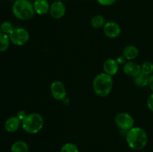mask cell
<instances>
[{"label": "cell", "instance_id": "15", "mask_svg": "<svg viewBox=\"0 0 153 152\" xmlns=\"http://www.w3.org/2000/svg\"><path fill=\"white\" fill-rule=\"evenodd\" d=\"M11 152H29V147L25 142L17 140L12 144L10 148Z\"/></svg>", "mask_w": 153, "mask_h": 152}, {"label": "cell", "instance_id": "2", "mask_svg": "<svg viewBox=\"0 0 153 152\" xmlns=\"http://www.w3.org/2000/svg\"><path fill=\"white\" fill-rule=\"evenodd\" d=\"M113 86V77L105 72L97 75L93 80V89L94 92L97 95L102 98L110 95Z\"/></svg>", "mask_w": 153, "mask_h": 152}, {"label": "cell", "instance_id": "16", "mask_svg": "<svg viewBox=\"0 0 153 152\" xmlns=\"http://www.w3.org/2000/svg\"><path fill=\"white\" fill-rule=\"evenodd\" d=\"M105 23V19L104 16L100 14H97L94 16L91 20V26L94 28H96V29H99V28H101L102 27H104Z\"/></svg>", "mask_w": 153, "mask_h": 152}, {"label": "cell", "instance_id": "26", "mask_svg": "<svg viewBox=\"0 0 153 152\" xmlns=\"http://www.w3.org/2000/svg\"><path fill=\"white\" fill-rule=\"evenodd\" d=\"M148 86L150 88L151 90L153 92V75H151L149 77V83H148Z\"/></svg>", "mask_w": 153, "mask_h": 152}, {"label": "cell", "instance_id": "8", "mask_svg": "<svg viewBox=\"0 0 153 152\" xmlns=\"http://www.w3.org/2000/svg\"><path fill=\"white\" fill-rule=\"evenodd\" d=\"M103 32L108 38H117L121 34L120 25L117 22L113 21L106 22L105 25L103 27Z\"/></svg>", "mask_w": 153, "mask_h": 152}, {"label": "cell", "instance_id": "17", "mask_svg": "<svg viewBox=\"0 0 153 152\" xmlns=\"http://www.w3.org/2000/svg\"><path fill=\"white\" fill-rule=\"evenodd\" d=\"M149 75L140 72L138 75L134 77V84L136 86H139V87H145V86H148V83H149Z\"/></svg>", "mask_w": 153, "mask_h": 152}, {"label": "cell", "instance_id": "12", "mask_svg": "<svg viewBox=\"0 0 153 152\" xmlns=\"http://www.w3.org/2000/svg\"><path fill=\"white\" fill-rule=\"evenodd\" d=\"M119 66L116 60L113 58H108L103 63V70L105 73L113 77L117 73L119 70Z\"/></svg>", "mask_w": 153, "mask_h": 152}, {"label": "cell", "instance_id": "1", "mask_svg": "<svg viewBox=\"0 0 153 152\" xmlns=\"http://www.w3.org/2000/svg\"><path fill=\"white\" fill-rule=\"evenodd\" d=\"M126 140L130 148L134 151H140L147 145L148 136L142 128L133 127L126 131Z\"/></svg>", "mask_w": 153, "mask_h": 152}, {"label": "cell", "instance_id": "24", "mask_svg": "<svg viewBox=\"0 0 153 152\" xmlns=\"http://www.w3.org/2000/svg\"><path fill=\"white\" fill-rule=\"evenodd\" d=\"M26 116H27V113H25V111H24V110H19V111L17 113V114H16V116H17L21 121L23 120Z\"/></svg>", "mask_w": 153, "mask_h": 152}, {"label": "cell", "instance_id": "10", "mask_svg": "<svg viewBox=\"0 0 153 152\" xmlns=\"http://www.w3.org/2000/svg\"><path fill=\"white\" fill-rule=\"evenodd\" d=\"M123 72L129 77H135L141 72V67L134 61H127L123 65Z\"/></svg>", "mask_w": 153, "mask_h": 152}, {"label": "cell", "instance_id": "22", "mask_svg": "<svg viewBox=\"0 0 153 152\" xmlns=\"http://www.w3.org/2000/svg\"><path fill=\"white\" fill-rule=\"evenodd\" d=\"M98 3L102 6H110L114 4L117 0H97Z\"/></svg>", "mask_w": 153, "mask_h": 152}, {"label": "cell", "instance_id": "4", "mask_svg": "<svg viewBox=\"0 0 153 152\" xmlns=\"http://www.w3.org/2000/svg\"><path fill=\"white\" fill-rule=\"evenodd\" d=\"M44 120L40 113H31L27 114L22 121V128L24 131L29 134H36L43 128Z\"/></svg>", "mask_w": 153, "mask_h": 152}, {"label": "cell", "instance_id": "25", "mask_svg": "<svg viewBox=\"0 0 153 152\" xmlns=\"http://www.w3.org/2000/svg\"><path fill=\"white\" fill-rule=\"evenodd\" d=\"M116 61H117V62L118 63V64H119V65H124V64L126 63L127 60L126 59V58L122 55V56L118 57V58L116 59Z\"/></svg>", "mask_w": 153, "mask_h": 152}, {"label": "cell", "instance_id": "21", "mask_svg": "<svg viewBox=\"0 0 153 152\" xmlns=\"http://www.w3.org/2000/svg\"><path fill=\"white\" fill-rule=\"evenodd\" d=\"M13 28H14L13 27V25H12L10 22H7V21L3 22L1 24V33H4V34H8L9 35V34L12 32Z\"/></svg>", "mask_w": 153, "mask_h": 152}, {"label": "cell", "instance_id": "14", "mask_svg": "<svg viewBox=\"0 0 153 152\" xmlns=\"http://www.w3.org/2000/svg\"><path fill=\"white\" fill-rule=\"evenodd\" d=\"M139 55V50L135 46L128 45L126 46L123 50V56L128 61H134L137 58Z\"/></svg>", "mask_w": 153, "mask_h": 152}, {"label": "cell", "instance_id": "23", "mask_svg": "<svg viewBox=\"0 0 153 152\" xmlns=\"http://www.w3.org/2000/svg\"><path fill=\"white\" fill-rule=\"evenodd\" d=\"M146 104L150 111L153 112V92L148 97L147 101H146Z\"/></svg>", "mask_w": 153, "mask_h": 152}, {"label": "cell", "instance_id": "27", "mask_svg": "<svg viewBox=\"0 0 153 152\" xmlns=\"http://www.w3.org/2000/svg\"><path fill=\"white\" fill-rule=\"evenodd\" d=\"M0 33H1V24H0Z\"/></svg>", "mask_w": 153, "mask_h": 152}, {"label": "cell", "instance_id": "18", "mask_svg": "<svg viewBox=\"0 0 153 152\" xmlns=\"http://www.w3.org/2000/svg\"><path fill=\"white\" fill-rule=\"evenodd\" d=\"M11 43L8 34L0 33V52H4L9 49Z\"/></svg>", "mask_w": 153, "mask_h": 152}, {"label": "cell", "instance_id": "3", "mask_svg": "<svg viewBox=\"0 0 153 152\" xmlns=\"http://www.w3.org/2000/svg\"><path fill=\"white\" fill-rule=\"evenodd\" d=\"M12 12L15 17L22 21L32 19L35 13L33 4L29 0H15L12 5Z\"/></svg>", "mask_w": 153, "mask_h": 152}, {"label": "cell", "instance_id": "7", "mask_svg": "<svg viewBox=\"0 0 153 152\" xmlns=\"http://www.w3.org/2000/svg\"><path fill=\"white\" fill-rule=\"evenodd\" d=\"M52 97L56 101H64L67 97V89L65 85L61 80H54L50 86Z\"/></svg>", "mask_w": 153, "mask_h": 152}, {"label": "cell", "instance_id": "19", "mask_svg": "<svg viewBox=\"0 0 153 152\" xmlns=\"http://www.w3.org/2000/svg\"><path fill=\"white\" fill-rule=\"evenodd\" d=\"M141 72L150 76L153 73V63L150 61H146L141 66Z\"/></svg>", "mask_w": 153, "mask_h": 152}, {"label": "cell", "instance_id": "6", "mask_svg": "<svg viewBox=\"0 0 153 152\" xmlns=\"http://www.w3.org/2000/svg\"><path fill=\"white\" fill-rule=\"evenodd\" d=\"M115 123L120 130L128 131L134 127V119L129 113L121 112L115 117Z\"/></svg>", "mask_w": 153, "mask_h": 152}, {"label": "cell", "instance_id": "5", "mask_svg": "<svg viewBox=\"0 0 153 152\" xmlns=\"http://www.w3.org/2000/svg\"><path fill=\"white\" fill-rule=\"evenodd\" d=\"M11 43L16 46H21L26 44L30 39V34L28 30L24 28H15L9 34Z\"/></svg>", "mask_w": 153, "mask_h": 152}, {"label": "cell", "instance_id": "9", "mask_svg": "<svg viewBox=\"0 0 153 152\" xmlns=\"http://www.w3.org/2000/svg\"><path fill=\"white\" fill-rule=\"evenodd\" d=\"M49 14L53 19H59L66 13V6L62 1H55L50 4Z\"/></svg>", "mask_w": 153, "mask_h": 152}, {"label": "cell", "instance_id": "11", "mask_svg": "<svg viewBox=\"0 0 153 152\" xmlns=\"http://www.w3.org/2000/svg\"><path fill=\"white\" fill-rule=\"evenodd\" d=\"M22 126V121L17 116H10L4 122V129L8 133H14Z\"/></svg>", "mask_w": 153, "mask_h": 152}, {"label": "cell", "instance_id": "13", "mask_svg": "<svg viewBox=\"0 0 153 152\" xmlns=\"http://www.w3.org/2000/svg\"><path fill=\"white\" fill-rule=\"evenodd\" d=\"M34 9L37 15L43 16L49 12L50 4L47 0H35L33 3Z\"/></svg>", "mask_w": 153, "mask_h": 152}, {"label": "cell", "instance_id": "28", "mask_svg": "<svg viewBox=\"0 0 153 152\" xmlns=\"http://www.w3.org/2000/svg\"><path fill=\"white\" fill-rule=\"evenodd\" d=\"M55 1H63V0H55Z\"/></svg>", "mask_w": 153, "mask_h": 152}, {"label": "cell", "instance_id": "20", "mask_svg": "<svg viewBox=\"0 0 153 152\" xmlns=\"http://www.w3.org/2000/svg\"><path fill=\"white\" fill-rule=\"evenodd\" d=\"M60 152H79V148L73 143L67 142L61 147Z\"/></svg>", "mask_w": 153, "mask_h": 152}]
</instances>
